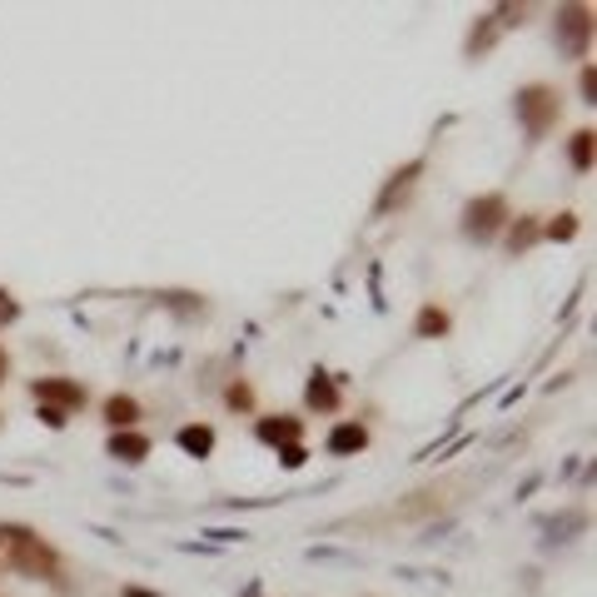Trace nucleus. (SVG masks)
<instances>
[{
	"instance_id": "obj_1",
	"label": "nucleus",
	"mask_w": 597,
	"mask_h": 597,
	"mask_svg": "<svg viewBox=\"0 0 597 597\" xmlns=\"http://www.w3.org/2000/svg\"><path fill=\"white\" fill-rule=\"evenodd\" d=\"M513 110H518V120H522V130L533 135V140H543L547 130L558 125V90L553 85H522L518 95H513Z\"/></svg>"
},
{
	"instance_id": "obj_2",
	"label": "nucleus",
	"mask_w": 597,
	"mask_h": 597,
	"mask_svg": "<svg viewBox=\"0 0 597 597\" xmlns=\"http://www.w3.org/2000/svg\"><path fill=\"white\" fill-rule=\"evenodd\" d=\"M11 538V568L26 572V577H55L60 572V558L55 547H45V538H35L30 528H5Z\"/></svg>"
},
{
	"instance_id": "obj_3",
	"label": "nucleus",
	"mask_w": 597,
	"mask_h": 597,
	"mask_svg": "<svg viewBox=\"0 0 597 597\" xmlns=\"http://www.w3.org/2000/svg\"><path fill=\"white\" fill-rule=\"evenodd\" d=\"M508 219L513 215H508V200H503V194H478V200L463 204V234H468L473 244H493Z\"/></svg>"
},
{
	"instance_id": "obj_4",
	"label": "nucleus",
	"mask_w": 597,
	"mask_h": 597,
	"mask_svg": "<svg viewBox=\"0 0 597 597\" xmlns=\"http://www.w3.org/2000/svg\"><path fill=\"white\" fill-rule=\"evenodd\" d=\"M587 40H593V11L587 5H568V11H558V45L568 55H583Z\"/></svg>"
},
{
	"instance_id": "obj_5",
	"label": "nucleus",
	"mask_w": 597,
	"mask_h": 597,
	"mask_svg": "<svg viewBox=\"0 0 597 597\" xmlns=\"http://www.w3.org/2000/svg\"><path fill=\"white\" fill-rule=\"evenodd\" d=\"M30 394H35V404H45V408H80L85 404V389L80 383H70V379H35L30 383Z\"/></svg>"
},
{
	"instance_id": "obj_6",
	"label": "nucleus",
	"mask_w": 597,
	"mask_h": 597,
	"mask_svg": "<svg viewBox=\"0 0 597 597\" xmlns=\"http://www.w3.org/2000/svg\"><path fill=\"white\" fill-rule=\"evenodd\" d=\"M304 398H309V408H314V413H334V408H339V383H334L324 369H314V373H309Z\"/></svg>"
},
{
	"instance_id": "obj_7",
	"label": "nucleus",
	"mask_w": 597,
	"mask_h": 597,
	"mask_svg": "<svg viewBox=\"0 0 597 597\" xmlns=\"http://www.w3.org/2000/svg\"><path fill=\"white\" fill-rule=\"evenodd\" d=\"M419 169H423V160H408L404 169H394V175H389V190L379 194V215H383V209H394V200H398V194H408V190H413V179H419Z\"/></svg>"
},
{
	"instance_id": "obj_8",
	"label": "nucleus",
	"mask_w": 597,
	"mask_h": 597,
	"mask_svg": "<svg viewBox=\"0 0 597 597\" xmlns=\"http://www.w3.org/2000/svg\"><path fill=\"white\" fill-rule=\"evenodd\" d=\"M105 423H110L114 433L135 428V423H140V404H135V398H130V394H114L110 404H105Z\"/></svg>"
},
{
	"instance_id": "obj_9",
	"label": "nucleus",
	"mask_w": 597,
	"mask_h": 597,
	"mask_svg": "<svg viewBox=\"0 0 597 597\" xmlns=\"http://www.w3.org/2000/svg\"><path fill=\"white\" fill-rule=\"evenodd\" d=\"M448 334V309L444 304H423L413 318V339H444Z\"/></svg>"
},
{
	"instance_id": "obj_10",
	"label": "nucleus",
	"mask_w": 597,
	"mask_h": 597,
	"mask_svg": "<svg viewBox=\"0 0 597 597\" xmlns=\"http://www.w3.org/2000/svg\"><path fill=\"white\" fill-rule=\"evenodd\" d=\"M299 433H304V423H299V419H264V423H259V438L274 444V448L299 444Z\"/></svg>"
},
{
	"instance_id": "obj_11",
	"label": "nucleus",
	"mask_w": 597,
	"mask_h": 597,
	"mask_svg": "<svg viewBox=\"0 0 597 597\" xmlns=\"http://www.w3.org/2000/svg\"><path fill=\"white\" fill-rule=\"evenodd\" d=\"M110 458H120V463H145V458H150V438H140V433H114Z\"/></svg>"
},
{
	"instance_id": "obj_12",
	"label": "nucleus",
	"mask_w": 597,
	"mask_h": 597,
	"mask_svg": "<svg viewBox=\"0 0 597 597\" xmlns=\"http://www.w3.org/2000/svg\"><path fill=\"white\" fill-rule=\"evenodd\" d=\"M358 448H369V428L364 423H343V428L329 433V453H358Z\"/></svg>"
},
{
	"instance_id": "obj_13",
	"label": "nucleus",
	"mask_w": 597,
	"mask_h": 597,
	"mask_svg": "<svg viewBox=\"0 0 597 597\" xmlns=\"http://www.w3.org/2000/svg\"><path fill=\"white\" fill-rule=\"evenodd\" d=\"M179 448L190 458H209L215 453V428L209 423H190V428H179Z\"/></svg>"
},
{
	"instance_id": "obj_14",
	"label": "nucleus",
	"mask_w": 597,
	"mask_h": 597,
	"mask_svg": "<svg viewBox=\"0 0 597 597\" xmlns=\"http://www.w3.org/2000/svg\"><path fill=\"white\" fill-rule=\"evenodd\" d=\"M538 234H543V229H538V219H533V215L513 219V229H508V249H513V255H522V249H528V244H533Z\"/></svg>"
},
{
	"instance_id": "obj_15",
	"label": "nucleus",
	"mask_w": 597,
	"mask_h": 597,
	"mask_svg": "<svg viewBox=\"0 0 597 597\" xmlns=\"http://www.w3.org/2000/svg\"><path fill=\"white\" fill-rule=\"evenodd\" d=\"M593 130H577L572 135V145H568V160H572V169H593Z\"/></svg>"
},
{
	"instance_id": "obj_16",
	"label": "nucleus",
	"mask_w": 597,
	"mask_h": 597,
	"mask_svg": "<svg viewBox=\"0 0 597 597\" xmlns=\"http://www.w3.org/2000/svg\"><path fill=\"white\" fill-rule=\"evenodd\" d=\"M547 234H553V240H572V234H577V219H572V215H558L553 224H547Z\"/></svg>"
},
{
	"instance_id": "obj_17",
	"label": "nucleus",
	"mask_w": 597,
	"mask_h": 597,
	"mask_svg": "<svg viewBox=\"0 0 597 597\" xmlns=\"http://www.w3.org/2000/svg\"><path fill=\"white\" fill-rule=\"evenodd\" d=\"M229 408H255V389L249 383H234L229 389Z\"/></svg>"
},
{
	"instance_id": "obj_18",
	"label": "nucleus",
	"mask_w": 597,
	"mask_h": 597,
	"mask_svg": "<svg viewBox=\"0 0 597 597\" xmlns=\"http://www.w3.org/2000/svg\"><path fill=\"white\" fill-rule=\"evenodd\" d=\"M15 318H20V304H15L5 289H0V329H5V324H15Z\"/></svg>"
},
{
	"instance_id": "obj_19",
	"label": "nucleus",
	"mask_w": 597,
	"mask_h": 597,
	"mask_svg": "<svg viewBox=\"0 0 597 597\" xmlns=\"http://www.w3.org/2000/svg\"><path fill=\"white\" fill-rule=\"evenodd\" d=\"M194 294H165V304L169 309H179V314H200V304H190Z\"/></svg>"
},
{
	"instance_id": "obj_20",
	"label": "nucleus",
	"mask_w": 597,
	"mask_h": 597,
	"mask_svg": "<svg viewBox=\"0 0 597 597\" xmlns=\"http://www.w3.org/2000/svg\"><path fill=\"white\" fill-rule=\"evenodd\" d=\"M279 463H284V468H304V448H299V444L279 448Z\"/></svg>"
},
{
	"instance_id": "obj_21",
	"label": "nucleus",
	"mask_w": 597,
	"mask_h": 597,
	"mask_svg": "<svg viewBox=\"0 0 597 597\" xmlns=\"http://www.w3.org/2000/svg\"><path fill=\"white\" fill-rule=\"evenodd\" d=\"M583 100H587V105L597 100V70H593V65L583 70Z\"/></svg>"
},
{
	"instance_id": "obj_22",
	"label": "nucleus",
	"mask_w": 597,
	"mask_h": 597,
	"mask_svg": "<svg viewBox=\"0 0 597 597\" xmlns=\"http://www.w3.org/2000/svg\"><path fill=\"white\" fill-rule=\"evenodd\" d=\"M40 419L51 423V428H65V413H60V408H45V404H40Z\"/></svg>"
},
{
	"instance_id": "obj_23",
	"label": "nucleus",
	"mask_w": 597,
	"mask_h": 597,
	"mask_svg": "<svg viewBox=\"0 0 597 597\" xmlns=\"http://www.w3.org/2000/svg\"><path fill=\"white\" fill-rule=\"evenodd\" d=\"M5 373H11V358H5V349H0V383H5Z\"/></svg>"
},
{
	"instance_id": "obj_24",
	"label": "nucleus",
	"mask_w": 597,
	"mask_h": 597,
	"mask_svg": "<svg viewBox=\"0 0 597 597\" xmlns=\"http://www.w3.org/2000/svg\"><path fill=\"white\" fill-rule=\"evenodd\" d=\"M125 597H154V593H145V587H125Z\"/></svg>"
}]
</instances>
